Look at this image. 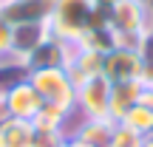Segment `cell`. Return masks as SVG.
<instances>
[{"mask_svg": "<svg viewBox=\"0 0 153 147\" xmlns=\"http://www.w3.org/2000/svg\"><path fill=\"white\" fill-rule=\"evenodd\" d=\"M139 60H142V82L153 85V28L145 31V37L139 40Z\"/></svg>", "mask_w": 153, "mask_h": 147, "instance_id": "30bf717a", "label": "cell"}, {"mask_svg": "<svg viewBox=\"0 0 153 147\" xmlns=\"http://www.w3.org/2000/svg\"><path fill=\"white\" fill-rule=\"evenodd\" d=\"M28 82H31L34 91L43 96V102L60 105V108H65V110H74L76 85L71 82V76H68V71L62 65L34 68V71H28Z\"/></svg>", "mask_w": 153, "mask_h": 147, "instance_id": "6da1fadb", "label": "cell"}, {"mask_svg": "<svg viewBox=\"0 0 153 147\" xmlns=\"http://www.w3.org/2000/svg\"><path fill=\"white\" fill-rule=\"evenodd\" d=\"M0 99H3V91H0Z\"/></svg>", "mask_w": 153, "mask_h": 147, "instance_id": "ac0fdd59", "label": "cell"}, {"mask_svg": "<svg viewBox=\"0 0 153 147\" xmlns=\"http://www.w3.org/2000/svg\"><path fill=\"white\" fill-rule=\"evenodd\" d=\"M0 147H34V125L28 119H0Z\"/></svg>", "mask_w": 153, "mask_h": 147, "instance_id": "ba28073f", "label": "cell"}, {"mask_svg": "<svg viewBox=\"0 0 153 147\" xmlns=\"http://www.w3.org/2000/svg\"><path fill=\"white\" fill-rule=\"evenodd\" d=\"M145 82H111V99H108V119L111 122H122L125 113L139 102Z\"/></svg>", "mask_w": 153, "mask_h": 147, "instance_id": "8992f818", "label": "cell"}, {"mask_svg": "<svg viewBox=\"0 0 153 147\" xmlns=\"http://www.w3.org/2000/svg\"><path fill=\"white\" fill-rule=\"evenodd\" d=\"M142 142H145V136H139L136 130H131V127H125V125L116 122L108 147H142Z\"/></svg>", "mask_w": 153, "mask_h": 147, "instance_id": "8fae6325", "label": "cell"}, {"mask_svg": "<svg viewBox=\"0 0 153 147\" xmlns=\"http://www.w3.org/2000/svg\"><path fill=\"white\" fill-rule=\"evenodd\" d=\"M0 3H6V0H0Z\"/></svg>", "mask_w": 153, "mask_h": 147, "instance_id": "d6986e66", "label": "cell"}, {"mask_svg": "<svg viewBox=\"0 0 153 147\" xmlns=\"http://www.w3.org/2000/svg\"><path fill=\"white\" fill-rule=\"evenodd\" d=\"M0 105H3L6 116H11V119H28V122H31L34 116H37V110L43 108V96L34 91V85L28 79H20V82H14V85H9L3 91Z\"/></svg>", "mask_w": 153, "mask_h": 147, "instance_id": "277c9868", "label": "cell"}, {"mask_svg": "<svg viewBox=\"0 0 153 147\" xmlns=\"http://www.w3.org/2000/svg\"><path fill=\"white\" fill-rule=\"evenodd\" d=\"M142 147H153V133H150V136H145V142H142Z\"/></svg>", "mask_w": 153, "mask_h": 147, "instance_id": "2e32d148", "label": "cell"}, {"mask_svg": "<svg viewBox=\"0 0 153 147\" xmlns=\"http://www.w3.org/2000/svg\"><path fill=\"white\" fill-rule=\"evenodd\" d=\"M57 0H6L0 3V20L9 26H23V23H48Z\"/></svg>", "mask_w": 153, "mask_h": 147, "instance_id": "5b68a950", "label": "cell"}, {"mask_svg": "<svg viewBox=\"0 0 153 147\" xmlns=\"http://www.w3.org/2000/svg\"><path fill=\"white\" fill-rule=\"evenodd\" d=\"M150 23H153V6H150Z\"/></svg>", "mask_w": 153, "mask_h": 147, "instance_id": "e0dca14e", "label": "cell"}, {"mask_svg": "<svg viewBox=\"0 0 153 147\" xmlns=\"http://www.w3.org/2000/svg\"><path fill=\"white\" fill-rule=\"evenodd\" d=\"M119 125H125V127H131V130H136L139 136H150V133H153V110L145 108L142 102H136V105H133V108L125 113V119H122Z\"/></svg>", "mask_w": 153, "mask_h": 147, "instance_id": "9c48e42d", "label": "cell"}, {"mask_svg": "<svg viewBox=\"0 0 153 147\" xmlns=\"http://www.w3.org/2000/svg\"><path fill=\"white\" fill-rule=\"evenodd\" d=\"M11 54V26L6 20H0V57Z\"/></svg>", "mask_w": 153, "mask_h": 147, "instance_id": "7c38bea8", "label": "cell"}, {"mask_svg": "<svg viewBox=\"0 0 153 147\" xmlns=\"http://www.w3.org/2000/svg\"><path fill=\"white\" fill-rule=\"evenodd\" d=\"M102 76L108 82H142V60L136 48L114 45L102 57Z\"/></svg>", "mask_w": 153, "mask_h": 147, "instance_id": "3957f363", "label": "cell"}, {"mask_svg": "<svg viewBox=\"0 0 153 147\" xmlns=\"http://www.w3.org/2000/svg\"><path fill=\"white\" fill-rule=\"evenodd\" d=\"M62 147H94V144H85V142H79V139H65Z\"/></svg>", "mask_w": 153, "mask_h": 147, "instance_id": "9a60e30c", "label": "cell"}, {"mask_svg": "<svg viewBox=\"0 0 153 147\" xmlns=\"http://www.w3.org/2000/svg\"><path fill=\"white\" fill-rule=\"evenodd\" d=\"M139 102H142L145 108L153 110V85H145V88H142V96H139Z\"/></svg>", "mask_w": 153, "mask_h": 147, "instance_id": "4fadbf2b", "label": "cell"}, {"mask_svg": "<svg viewBox=\"0 0 153 147\" xmlns=\"http://www.w3.org/2000/svg\"><path fill=\"white\" fill-rule=\"evenodd\" d=\"M108 99H111V82L105 76H94L76 85L74 110L82 113V119H108Z\"/></svg>", "mask_w": 153, "mask_h": 147, "instance_id": "7a4b0ae2", "label": "cell"}, {"mask_svg": "<svg viewBox=\"0 0 153 147\" xmlns=\"http://www.w3.org/2000/svg\"><path fill=\"white\" fill-rule=\"evenodd\" d=\"M91 3L97 6V9H111V6H116L119 0H91Z\"/></svg>", "mask_w": 153, "mask_h": 147, "instance_id": "5bb4252c", "label": "cell"}, {"mask_svg": "<svg viewBox=\"0 0 153 147\" xmlns=\"http://www.w3.org/2000/svg\"><path fill=\"white\" fill-rule=\"evenodd\" d=\"M114 127H116V122H111V119H79L68 139H79V142L94 144V147H108Z\"/></svg>", "mask_w": 153, "mask_h": 147, "instance_id": "52a82bcc", "label": "cell"}]
</instances>
